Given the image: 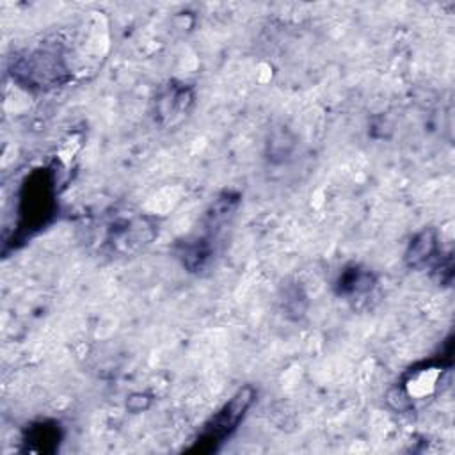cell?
Listing matches in <instances>:
<instances>
[{
	"mask_svg": "<svg viewBox=\"0 0 455 455\" xmlns=\"http://www.w3.org/2000/svg\"><path fill=\"white\" fill-rule=\"evenodd\" d=\"M238 204V194L224 192L204 212L199 222V229L181 243L180 258L188 272L199 274L212 265L222 235L226 228L231 224Z\"/></svg>",
	"mask_w": 455,
	"mask_h": 455,
	"instance_id": "6da1fadb",
	"label": "cell"
},
{
	"mask_svg": "<svg viewBox=\"0 0 455 455\" xmlns=\"http://www.w3.org/2000/svg\"><path fill=\"white\" fill-rule=\"evenodd\" d=\"M55 210L53 174L48 169L34 171L23 183L18 203V226L23 233L41 229Z\"/></svg>",
	"mask_w": 455,
	"mask_h": 455,
	"instance_id": "7a4b0ae2",
	"label": "cell"
},
{
	"mask_svg": "<svg viewBox=\"0 0 455 455\" xmlns=\"http://www.w3.org/2000/svg\"><path fill=\"white\" fill-rule=\"evenodd\" d=\"M256 400V389L252 386L240 387L203 427L190 451H215L217 446L229 437L245 418L247 411Z\"/></svg>",
	"mask_w": 455,
	"mask_h": 455,
	"instance_id": "3957f363",
	"label": "cell"
},
{
	"mask_svg": "<svg viewBox=\"0 0 455 455\" xmlns=\"http://www.w3.org/2000/svg\"><path fill=\"white\" fill-rule=\"evenodd\" d=\"M12 78L28 89H52L68 80V68L55 52L36 50L18 57L12 64Z\"/></svg>",
	"mask_w": 455,
	"mask_h": 455,
	"instance_id": "277c9868",
	"label": "cell"
},
{
	"mask_svg": "<svg viewBox=\"0 0 455 455\" xmlns=\"http://www.w3.org/2000/svg\"><path fill=\"white\" fill-rule=\"evenodd\" d=\"M60 439V428L55 421H39L28 427L25 435L27 450L30 451H53Z\"/></svg>",
	"mask_w": 455,
	"mask_h": 455,
	"instance_id": "5b68a950",
	"label": "cell"
},
{
	"mask_svg": "<svg viewBox=\"0 0 455 455\" xmlns=\"http://www.w3.org/2000/svg\"><path fill=\"white\" fill-rule=\"evenodd\" d=\"M437 252V235L434 229L421 231L405 252V263L412 268L425 265Z\"/></svg>",
	"mask_w": 455,
	"mask_h": 455,
	"instance_id": "8992f818",
	"label": "cell"
},
{
	"mask_svg": "<svg viewBox=\"0 0 455 455\" xmlns=\"http://www.w3.org/2000/svg\"><path fill=\"white\" fill-rule=\"evenodd\" d=\"M373 286V275L370 270L359 268V267H348L345 268L336 283L339 295H357L363 291L371 290Z\"/></svg>",
	"mask_w": 455,
	"mask_h": 455,
	"instance_id": "52a82bcc",
	"label": "cell"
},
{
	"mask_svg": "<svg viewBox=\"0 0 455 455\" xmlns=\"http://www.w3.org/2000/svg\"><path fill=\"white\" fill-rule=\"evenodd\" d=\"M190 101H192V92L187 87H171V91L160 101V114L174 117L183 110L187 112V107Z\"/></svg>",
	"mask_w": 455,
	"mask_h": 455,
	"instance_id": "ba28073f",
	"label": "cell"
}]
</instances>
